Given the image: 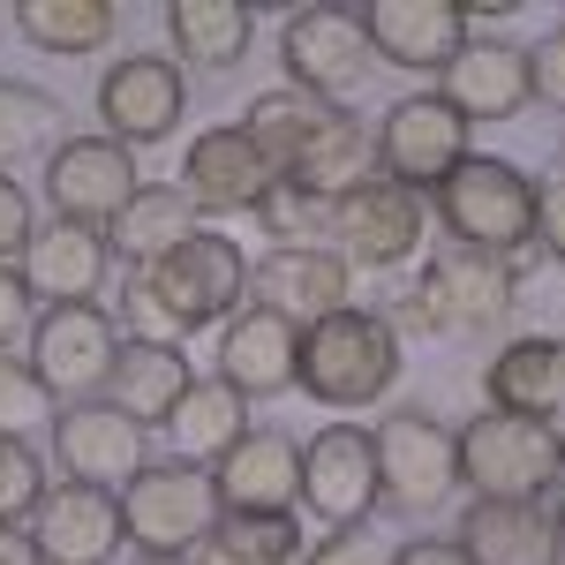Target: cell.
<instances>
[{
    "label": "cell",
    "mask_w": 565,
    "mask_h": 565,
    "mask_svg": "<svg viewBox=\"0 0 565 565\" xmlns=\"http://www.w3.org/2000/svg\"><path fill=\"white\" fill-rule=\"evenodd\" d=\"M249 295V264L242 249L212 234V226H196L189 242H181L174 257L143 264L129 287V317L143 324V340H189V332H204L218 317H234Z\"/></svg>",
    "instance_id": "obj_1"
},
{
    "label": "cell",
    "mask_w": 565,
    "mask_h": 565,
    "mask_svg": "<svg viewBox=\"0 0 565 565\" xmlns=\"http://www.w3.org/2000/svg\"><path fill=\"white\" fill-rule=\"evenodd\" d=\"M392 377H399V332H392V317L377 309H332V317H317L302 332V370H295V385L317 399V407H370V399H385Z\"/></svg>",
    "instance_id": "obj_2"
},
{
    "label": "cell",
    "mask_w": 565,
    "mask_h": 565,
    "mask_svg": "<svg viewBox=\"0 0 565 565\" xmlns=\"http://www.w3.org/2000/svg\"><path fill=\"white\" fill-rule=\"evenodd\" d=\"M460 490L476 498H513V505H543V490L565 482V430L558 423H527L505 407H482L460 430Z\"/></svg>",
    "instance_id": "obj_3"
},
{
    "label": "cell",
    "mask_w": 565,
    "mask_h": 565,
    "mask_svg": "<svg viewBox=\"0 0 565 565\" xmlns=\"http://www.w3.org/2000/svg\"><path fill=\"white\" fill-rule=\"evenodd\" d=\"M430 212L445 218V234H452L460 249L513 257V249L535 242V181H527L513 159H482V151H468V159L430 189Z\"/></svg>",
    "instance_id": "obj_4"
},
{
    "label": "cell",
    "mask_w": 565,
    "mask_h": 565,
    "mask_svg": "<svg viewBox=\"0 0 565 565\" xmlns=\"http://www.w3.org/2000/svg\"><path fill=\"white\" fill-rule=\"evenodd\" d=\"M513 309V257H482V249H460L445 242L423 279L399 295V324L423 332V340H452V332H482Z\"/></svg>",
    "instance_id": "obj_5"
},
{
    "label": "cell",
    "mask_w": 565,
    "mask_h": 565,
    "mask_svg": "<svg viewBox=\"0 0 565 565\" xmlns=\"http://www.w3.org/2000/svg\"><path fill=\"white\" fill-rule=\"evenodd\" d=\"M377 445V505L399 521H430L437 505H452L460 490V445L430 407H392L370 430Z\"/></svg>",
    "instance_id": "obj_6"
},
{
    "label": "cell",
    "mask_w": 565,
    "mask_h": 565,
    "mask_svg": "<svg viewBox=\"0 0 565 565\" xmlns=\"http://www.w3.org/2000/svg\"><path fill=\"white\" fill-rule=\"evenodd\" d=\"M218 513L226 505H218L212 468H189V460H151L121 490V527H129V543L143 558H189V551H204Z\"/></svg>",
    "instance_id": "obj_7"
},
{
    "label": "cell",
    "mask_w": 565,
    "mask_h": 565,
    "mask_svg": "<svg viewBox=\"0 0 565 565\" xmlns=\"http://www.w3.org/2000/svg\"><path fill=\"white\" fill-rule=\"evenodd\" d=\"M114 354H121V324H114V309H98V302L39 309V324H31V370L53 392V407L61 399H98Z\"/></svg>",
    "instance_id": "obj_8"
},
{
    "label": "cell",
    "mask_w": 565,
    "mask_h": 565,
    "mask_svg": "<svg viewBox=\"0 0 565 565\" xmlns=\"http://www.w3.org/2000/svg\"><path fill=\"white\" fill-rule=\"evenodd\" d=\"M370 136H377V174L399 181V189H415V196H430L437 181L468 159V121H460L437 90L392 98L385 121H377Z\"/></svg>",
    "instance_id": "obj_9"
},
{
    "label": "cell",
    "mask_w": 565,
    "mask_h": 565,
    "mask_svg": "<svg viewBox=\"0 0 565 565\" xmlns=\"http://www.w3.org/2000/svg\"><path fill=\"white\" fill-rule=\"evenodd\" d=\"M423 234H430V196H415L385 174H370L354 196L332 204V242L362 271H399L407 257H423Z\"/></svg>",
    "instance_id": "obj_10"
},
{
    "label": "cell",
    "mask_w": 565,
    "mask_h": 565,
    "mask_svg": "<svg viewBox=\"0 0 565 565\" xmlns=\"http://www.w3.org/2000/svg\"><path fill=\"white\" fill-rule=\"evenodd\" d=\"M136 196V151L114 136H61L45 151V204L68 226H114L121 204Z\"/></svg>",
    "instance_id": "obj_11"
},
{
    "label": "cell",
    "mask_w": 565,
    "mask_h": 565,
    "mask_svg": "<svg viewBox=\"0 0 565 565\" xmlns=\"http://www.w3.org/2000/svg\"><path fill=\"white\" fill-rule=\"evenodd\" d=\"M279 61H287V84L309 90V98H324V106L348 98V90H362V76L377 68L370 31H362L354 8H302V15H287Z\"/></svg>",
    "instance_id": "obj_12"
},
{
    "label": "cell",
    "mask_w": 565,
    "mask_h": 565,
    "mask_svg": "<svg viewBox=\"0 0 565 565\" xmlns=\"http://www.w3.org/2000/svg\"><path fill=\"white\" fill-rule=\"evenodd\" d=\"M53 460L68 482H90V490H129L143 468H151V430H136L121 407L106 399H76L53 415Z\"/></svg>",
    "instance_id": "obj_13"
},
{
    "label": "cell",
    "mask_w": 565,
    "mask_h": 565,
    "mask_svg": "<svg viewBox=\"0 0 565 565\" xmlns=\"http://www.w3.org/2000/svg\"><path fill=\"white\" fill-rule=\"evenodd\" d=\"M302 513L324 527H370L377 513V445L354 423H324L302 445Z\"/></svg>",
    "instance_id": "obj_14"
},
{
    "label": "cell",
    "mask_w": 565,
    "mask_h": 565,
    "mask_svg": "<svg viewBox=\"0 0 565 565\" xmlns=\"http://www.w3.org/2000/svg\"><path fill=\"white\" fill-rule=\"evenodd\" d=\"M181 114H189V84H181V68L167 53H129L98 76V121L129 151L136 143H167L181 129Z\"/></svg>",
    "instance_id": "obj_15"
},
{
    "label": "cell",
    "mask_w": 565,
    "mask_h": 565,
    "mask_svg": "<svg viewBox=\"0 0 565 565\" xmlns=\"http://www.w3.org/2000/svg\"><path fill=\"white\" fill-rule=\"evenodd\" d=\"M271 167H264V151L249 143L242 121H218V129L189 136V151H181V196H189V212H212V218H234V212H257L264 189H271Z\"/></svg>",
    "instance_id": "obj_16"
},
{
    "label": "cell",
    "mask_w": 565,
    "mask_h": 565,
    "mask_svg": "<svg viewBox=\"0 0 565 565\" xmlns=\"http://www.w3.org/2000/svg\"><path fill=\"white\" fill-rule=\"evenodd\" d=\"M31 543L45 565H114L129 527H121V498L114 490H90V482H61L45 490L39 513H31Z\"/></svg>",
    "instance_id": "obj_17"
},
{
    "label": "cell",
    "mask_w": 565,
    "mask_h": 565,
    "mask_svg": "<svg viewBox=\"0 0 565 565\" xmlns=\"http://www.w3.org/2000/svg\"><path fill=\"white\" fill-rule=\"evenodd\" d=\"M362 31H370L377 68L445 76V61L468 45V8H452V0H370Z\"/></svg>",
    "instance_id": "obj_18"
},
{
    "label": "cell",
    "mask_w": 565,
    "mask_h": 565,
    "mask_svg": "<svg viewBox=\"0 0 565 565\" xmlns=\"http://www.w3.org/2000/svg\"><path fill=\"white\" fill-rule=\"evenodd\" d=\"M348 287H354V264L340 249H264L249 264V302L287 317V324H317L332 309H348Z\"/></svg>",
    "instance_id": "obj_19"
},
{
    "label": "cell",
    "mask_w": 565,
    "mask_h": 565,
    "mask_svg": "<svg viewBox=\"0 0 565 565\" xmlns=\"http://www.w3.org/2000/svg\"><path fill=\"white\" fill-rule=\"evenodd\" d=\"M437 98L476 129V121H513L527 98V45H505V39H468L452 61H445V76H437Z\"/></svg>",
    "instance_id": "obj_20"
},
{
    "label": "cell",
    "mask_w": 565,
    "mask_h": 565,
    "mask_svg": "<svg viewBox=\"0 0 565 565\" xmlns=\"http://www.w3.org/2000/svg\"><path fill=\"white\" fill-rule=\"evenodd\" d=\"M295 370H302V324L242 302V317L218 340V377L242 399H279V392H295Z\"/></svg>",
    "instance_id": "obj_21"
},
{
    "label": "cell",
    "mask_w": 565,
    "mask_h": 565,
    "mask_svg": "<svg viewBox=\"0 0 565 565\" xmlns=\"http://www.w3.org/2000/svg\"><path fill=\"white\" fill-rule=\"evenodd\" d=\"M23 279H31V295L45 309H68V302H98V287H106V271H114V242L98 234V226H68V218H53L31 234V249L15 264Z\"/></svg>",
    "instance_id": "obj_22"
},
{
    "label": "cell",
    "mask_w": 565,
    "mask_h": 565,
    "mask_svg": "<svg viewBox=\"0 0 565 565\" xmlns=\"http://www.w3.org/2000/svg\"><path fill=\"white\" fill-rule=\"evenodd\" d=\"M226 513H295L302 505V445L287 430H249L212 468Z\"/></svg>",
    "instance_id": "obj_23"
},
{
    "label": "cell",
    "mask_w": 565,
    "mask_h": 565,
    "mask_svg": "<svg viewBox=\"0 0 565 565\" xmlns=\"http://www.w3.org/2000/svg\"><path fill=\"white\" fill-rule=\"evenodd\" d=\"M196 385V370H189V354L174 340H121L114 354V370H106V407H121L136 430H167V415L181 407V392Z\"/></svg>",
    "instance_id": "obj_24"
},
{
    "label": "cell",
    "mask_w": 565,
    "mask_h": 565,
    "mask_svg": "<svg viewBox=\"0 0 565 565\" xmlns=\"http://www.w3.org/2000/svg\"><path fill=\"white\" fill-rule=\"evenodd\" d=\"M490 407L565 430V340H551V332L513 340V348L490 362Z\"/></svg>",
    "instance_id": "obj_25"
},
{
    "label": "cell",
    "mask_w": 565,
    "mask_h": 565,
    "mask_svg": "<svg viewBox=\"0 0 565 565\" xmlns=\"http://www.w3.org/2000/svg\"><path fill=\"white\" fill-rule=\"evenodd\" d=\"M460 558L468 565H551V513L513 498H476L460 513Z\"/></svg>",
    "instance_id": "obj_26"
},
{
    "label": "cell",
    "mask_w": 565,
    "mask_h": 565,
    "mask_svg": "<svg viewBox=\"0 0 565 565\" xmlns=\"http://www.w3.org/2000/svg\"><path fill=\"white\" fill-rule=\"evenodd\" d=\"M167 437H174V460L218 468V460L249 437V399L226 385V377H196V385L181 392V407L167 415Z\"/></svg>",
    "instance_id": "obj_27"
},
{
    "label": "cell",
    "mask_w": 565,
    "mask_h": 565,
    "mask_svg": "<svg viewBox=\"0 0 565 565\" xmlns=\"http://www.w3.org/2000/svg\"><path fill=\"white\" fill-rule=\"evenodd\" d=\"M189 234H196V212H189V196H181L174 181H136V196L121 204V218L106 226V242H114L136 271L159 264V257H174Z\"/></svg>",
    "instance_id": "obj_28"
},
{
    "label": "cell",
    "mask_w": 565,
    "mask_h": 565,
    "mask_svg": "<svg viewBox=\"0 0 565 565\" xmlns=\"http://www.w3.org/2000/svg\"><path fill=\"white\" fill-rule=\"evenodd\" d=\"M377 174V136L362 129L354 114H332L324 129L309 136V151L295 159V189H309V196H324V204H340V196H354L362 181Z\"/></svg>",
    "instance_id": "obj_29"
},
{
    "label": "cell",
    "mask_w": 565,
    "mask_h": 565,
    "mask_svg": "<svg viewBox=\"0 0 565 565\" xmlns=\"http://www.w3.org/2000/svg\"><path fill=\"white\" fill-rule=\"evenodd\" d=\"M332 114H340V106H324V98H309V90L279 84V90H257V98H249V121H242V129H249V143L264 151V167L287 181L295 159L309 151V136L324 129Z\"/></svg>",
    "instance_id": "obj_30"
},
{
    "label": "cell",
    "mask_w": 565,
    "mask_h": 565,
    "mask_svg": "<svg viewBox=\"0 0 565 565\" xmlns=\"http://www.w3.org/2000/svg\"><path fill=\"white\" fill-rule=\"evenodd\" d=\"M167 39L196 68H234L249 53V8H234V0H174L167 8Z\"/></svg>",
    "instance_id": "obj_31"
},
{
    "label": "cell",
    "mask_w": 565,
    "mask_h": 565,
    "mask_svg": "<svg viewBox=\"0 0 565 565\" xmlns=\"http://www.w3.org/2000/svg\"><path fill=\"white\" fill-rule=\"evenodd\" d=\"M15 31L39 45V53H98V45L121 31V15L106 0H15Z\"/></svg>",
    "instance_id": "obj_32"
},
{
    "label": "cell",
    "mask_w": 565,
    "mask_h": 565,
    "mask_svg": "<svg viewBox=\"0 0 565 565\" xmlns=\"http://www.w3.org/2000/svg\"><path fill=\"white\" fill-rule=\"evenodd\" d=\"M204 565H302V521L295 513H218L204 535Z\"/></svg>",
    "instance_id": "obj_33"
},
{
    "label": "cell",
    "mask_w": 565,
    "mask_h": 565,
    "mask_svg": "<svg viewBox=\"0 0 565 565\" xmlns=\"http://www.w3.org/2000/svg\"><path fill=\"white\" fill-rule=\"evenodd\" d=\"M61 98L39 84H15V76H0V174L8 167H23V159H39L61 143Z\"/></svg>",
    "instance_id": "obj_34"
},
{
    "label": "cell",
    "mask_w": 565,
    "mask_h": 565,
    "mask_svg": "<svg viewBox=\"0 0 565 565\" xmlns=\"http://www.w3.org/2000/svg\"><path fill=\"white\" fill-rule=\"evenodd\" d=\"M257 218H264V234H271L279 249H324V242H332V204L309 196V189H295V181H271Z\"/></svg>",
    "instance_id": "obj_35"
},
{
    "label": "cell",
    "mask_w": 565,
    "mask_h": 565,
    "mask_svg": "<svg viewBox=\"0 0 565 565\" xmlns=\"http://www.w3.org/2000/svg\"><path fill=\"white\" fill-rule=\"evenodd\" d=\"M45 498V460L31 437H0V527H23Z\"/></svg>",
    "instance_id": "obj_36"
},
{
    "label": "cell",
    "mask_w": 565,
    "mask_h": 565,
    "mask_svg": "<svg viewBox=\"0 0 565 565\" xmlns=\"http://www.w3.org/2000/svg\"><path fill=\"white\" fill-rule=\"evenodd\" d=\"M31 423H53V392L39 385L31 354L0 348V437H23Z\"/></svg>",
    "instance_id": "obj_37"
},
{
    "label": "cell",
    "mask_w": 565,
    "mask_h": 565,
    "mask_svg": "<svg viewBox=\"0 0 565 565\" xmlns=\"http://www.w3.org/2000/svg\"><path fill=\"white\" fill-rule=\"evenodd\" d=\"M302 565H392V543H377L370 527H332L324 543H309Z\"/></svg>",
    "instance_id": "obj_38"
},
{
    "label": "cell",
    "mask_w": 565,
    "mask_h": 565,
    "mask_svg": "<svg viewBox=\"0 0 565 565\" xmlns=\"http://www.w3.org/2000/svg\"><path fill=\"white\" fill-rule=\"evenodd\" d=\"M527 90H535L543 106H558V114H565V23L527 45Z\"/></svg>",
    "instance_id": "obj_39"
},
{
    "label": "cell",
    "mask_w": 565,
    "mask_h": 565,
    "mask_svg": "<svg viewBox=\"0 0 565 565\" xmlns=\"http://www.w3.org/2000/svg\"><path fill=\"white\" fill-rule=\"evenodd\" d=\"M31 234H39V218H31V196H23V181L0 174V264H23Z\"/></svg>",
    "instance_id": "obj_40"
},
{
    "label": "cell",
    "mask_w": 565,
    "mask_h": 565,
    "mask_svg": "<svg viewBox=\"0 0 565 565\" xmlns=\"http://www.w3.org/2000/svg\"><path fill=\"white\" fill-rule=\"evenodd\" d=\"M31 324H39V295H31V279H23L15 264H0V348H15Z\"/></svg>",
    "instance_id": "obj_41"
},
{
    "label": "cell",
    "mask_w": 565,
    "mask_h": 565,
    "mask_svg": "<svg viewBox=\"0 0 565 565\" xmlns=\"http://www.w3.org/2000/svg\"><path fill=\"white\" fill-rule=\"evenodd\" d=\"M535 242H543V249L565 264V181L535 189Z\"/></svg>",
    "instance_id": "obj_42"
},
{
    "label": "cell",
    "mask_w": 565,
    "mask_h": 565,
    "mask_svg": "<svg viewBox=\"0 0 565 565\" xmlns=\"http://www.w3.org/2000/svg\"><path fill=\"white\" fill-rule=\"evenodd\" d=\"M392 565H468V558H460V543H452V535H423V543H399Z\"/></svg>",
    "instance_id": "obj_43"
},
{
    "label": "cell",
    "mask_w": 565,
    "mask_h": 565,
    "mask_svg": "<svg viewBox=\"0 0 565 565\" xmlns=\"http://www.w3.org/2000/svg\"><path fill=\"white\" fill-rule=\"evenodd\" d=\"M0 565H45L39 543H31V527H0Z\"/></svg>",
    "instance_id": "obj_44"
},
{
    "label": "cell",
    "mask_w": 565,
    "mask_h": 565,
    "mask_svg": "<svg viewBox=\"0 0 565 565\" xmlns=\"http://www.w3.org/2000/svg\"><path fill=\"white\" fill-rule=\"evenodd\" d=\"M551 565H565V498H558V513H551Z\"/></svg>",
    "instance_id": "obj_45"
},
{
    "label": "cell",
    "mask_w": 565,
    "mask_h": 565,
    "mask_svg": "<svg viewBox=\"0 0 565 565\" xmlns=\"http://www.w3.org/2000/svg\"><path fill=\"white\" fill-rule=\"evenodd\" d=\"M136 565H196V558H136Z\"/></svg>",
    "instance_id": "obj_46"
}]
</instances>
